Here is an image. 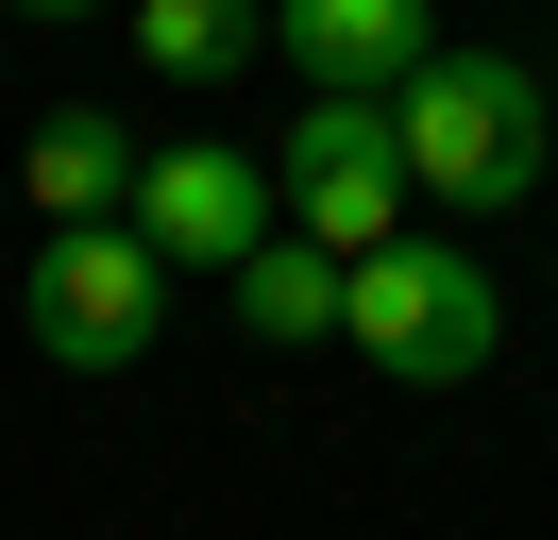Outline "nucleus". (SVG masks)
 Listing matches in <instances>:
<instances>
[{"instance_id":"nucleus-6","label":"nucleus","mask_w":558,"mask_h":540,"mask_svg":"<svg viewBox=\"0 0 558 540\" xmlns=\"http://www.w3.org/2000/svg\"><path fill=\"white\" fill-rule=\"evenodd\" d=\"M271 51L339 101H389L423 51H440V0H271Z\"/></svg>"},{"instance_id":"nucleus-2","label":"nucleus","mask_w":558,"mask_h":540,"mask_svg":"<svg viewBox=\"0 0 558 540\" xmlns=\"http://www.w3.org/2000/svg\"><path fill=\"white\" fill-rule=\"evenodd\" d=\"M339 338L389 371V389H474L490 338H508V287H490L474 254H440V236H389V254H355Z\"/></svg>"},{"instance_id":"nucleus-10","label":"nucleus","mask_w":558,"mask_h":540,"mask_svg":"<svg viewBox=\"0 0 558 540\" xmlns=\"http://www.w3.org/2000/svg\"><path fill=\"white\" fill-rule=\"evenodd\" d=\"M17 17H85V0H17Z\"/></svg>"},{"instance_id":"nucleus-7","label":"nucleus","mask_w":558,"mask_h":540,"mask_svg":"<svg viewBox=\"0 0 558 540\" xmlns=\"http://www.w3.org/2000/svg\"><path fill=\"white\" fill-rule=\"evenodd\" d=\"M136 119H102V101H69V119H35V152H17V186H35V220H136Z\"/></svg>"},{"instance_id":"nucleus-1","label":"nucleus","mask_w":558,"mask_h":540,"mask_svg":"<svg viewBox=\"0 0 558 540\" xmlns=\"http://www.w3.org/2000/svg\"><path fill=\"white\" fill-rule=\"evenodd\" d=\"M389 135H407V186L457 202V220L524 202V186H542V152H558L542 68H508V51H423L407 85H389Z\"/></svg>"},{"instance_id":"nucleus-5","label":"nucleus","mask_w":558,"mask_h":540,"mask_svg":"<svg viewBox=\"0 0 558 540\" xmlns=\"http://www.w3.org/2000/svg\"><path fill=\"white\" fill-rule=\"evenodd\" d=\"M271 202H288L271 152H238V135H170V152L136 169V236L170 270H238L254 236H271Z\"/></svg>"},{"instance_id":"nucleus-9","label":"nucleus","mask_w":558,"mask_h":540,"mask_svg":"<svg viewBox=\"0 0 558 540\" xmlns=\"http://www.w3.org/2000/svg\"><path fill=\"white\" fill-rule=\"evenodd\" d=\"M119 34H136V68H153V85H220L238 51H271V0H136Z\"/></svg>"},{"instance_id":"nucleus-4","label":"nucleus","mask_w":558,"mask_h":540,"mask_svg":"<svg viewBox=\"0 0 558 540\" xmlns=\"http://www.w3.org/2000/svg\"><path fill=\"white\" fill-rule=\"evenodd\" d=\"M271 186H288V220L322 236V254H389L407 236V135H389V101H339V85H305V135L271 152Z\"/></svg>"},{"instance_id":"nucleus-8","label":"nucleus","mask_w":558,"mask_h":540,"mask_svg":"<svg viewBox=\"0 0 558 540\" xmlns=\"http://www.w3.org/2000/svg\"><path fill=\"white\" fill-rule=\"evenodd\" d=\"M220 287H238V338H271V355H288V338H339V287H355V254H322L305 220H271L238 270H220Z\"/></svg>"},{"instance_id":"nucleus-3","label":"nucleus","mask_w":558,"mask_h":540,"mask_svg":"<svg viewBox=\"0 0 558 540\" xmlns=\"http://www.w3.org/2000/svg\"><path fill=\"white\" fill-rule=\"evenodd\" d=\"M17 304H35V355L51 371H136L153 321H170V254H153L136 220H51Z\"/></svg>"}]
</instances>
